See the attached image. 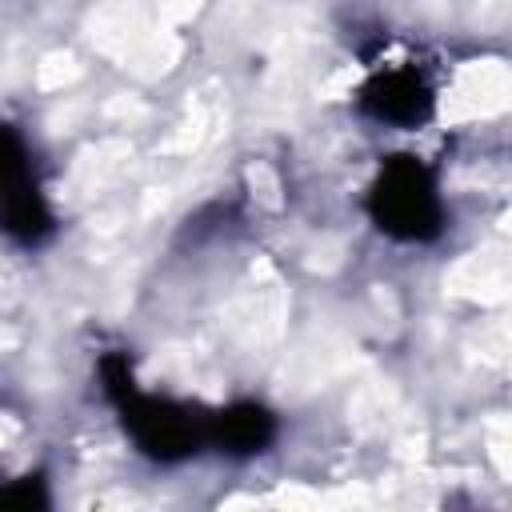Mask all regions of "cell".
Wrapping results in <instances>:
<instances>
[{
  "mask_svg": "<svg viewBox=\"0 0 512 512\" xmlns=\"http://www.w3.org/2000/svg\"><path fill=\"white\" fill-rule=\"evenodd\" d=\"M276 440V416L264 404L236 400L220 412H212L208 424V448H220L228 456H256Z\"/></svg>",
  "mask_w": 512,
  "mask_h": 512,
  "instance_id": "5b68a950",
  "label": "cell"
},
{
  "mask_svg": "<svg viewBox=\"0 0 512 512\" xmlns=\"http://www.w3.org/2000/svg\"><path fill=\"white\" fill-rule=\"evenodd\" d=\"M360 112L376 124H392V128H416L432 116L436 108V96H432V84L416 72V68H388V72H376L360 96H356Z\"/></svg>",
  "mask_w": 512,
  "mask_h": 512,
  "instance_id": "277c9868",
  "label": "cell"
},
{
  "mask_svg": "<svg viewBox=\"0 0 512 512\" xmlns=\"http://www.w3.org/2000/svg\"><path fill=\"white\" fill-rule=\"evenodd\" d=\"M100 384L104 396L112 400V408L120 412L124 432L132 436V444L156 460V464H180L196 452L208 448V424L212 412L196 408V404H180L168 396H148L136 388L132 364L124 352H108L100 360Z\"/></svg>",
  "mask_w": 512,
  "mask_h": 512,
  "instance_id": "6da1fadb",
  "label": "cell"
},
{
  "mask_svg": "<svg viewBox=\"0 0 512 512\" xmlns=\"http://www.w3.org/2000/svg\"><path fill=\"white\" fill-rule=\"evenodd\" d=\"M0 232L24 248L52 240L56 220L32 176V156L12 124H0Z\"/></svg>",
  "mask_w": 512,
  "mask_h": 512,
  "instance_id": "3957f363",
  "label": "cell"
},
{
  "mask_svg": "<svg viewBox=\"0 0 512 512\" xmlns=\"http://www.w3.org/2000/svg\"><path fill=\"white\" fill-rule=\"evenodd\" d=\"M0 508H20V512H32V508H48V488H44V476H24L8 488H0Z\"/></svg>",
  "mask_w": 512,
  "mask_h": 512,
  "instance_id": "8992f818",
  "label": "cell"
},
{
  "mask_svg": "<svg viewBox=\"0 0 512 512\" xmlns=\"http://www.w3.org/2000/svg\"><path fill=\"white\" fill-rule=\"evenodd\" d=\"M372 224L404 244H428L444 232V204L436 192V176L416 156H392L376 172L368 200Z\"/></svg>",
  "mask_w": 512,
  "mask_h": 512,
  "instance_id": "7a4b0ae2",
  "label": "cell"
}]
</instances>
